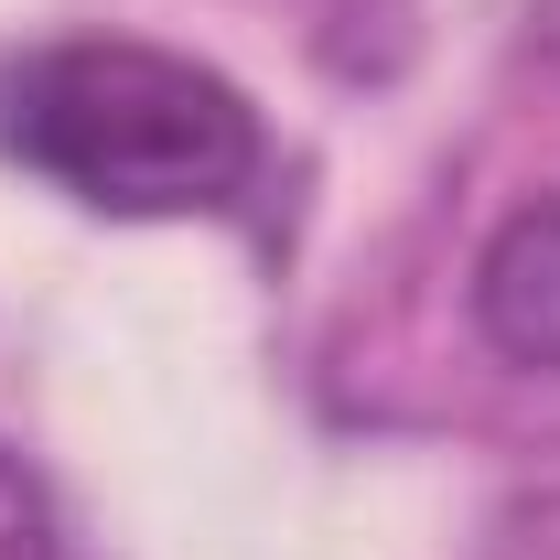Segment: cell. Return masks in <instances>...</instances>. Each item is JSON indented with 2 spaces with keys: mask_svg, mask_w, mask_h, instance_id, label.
I'll return each instance as SVG.
<instances>
[{
  "mask_svg": "<svg viewBox=\"0 0 560 560\" xmlns=\"http://www.w3.org/2000/svg\"><path fill=\"white\" fill-rule=\"evenodd\" d=\"M475 335L506 366L560 377V195H528L475 248Z\"/></svg>",
  "mask_w": 560,
  "mask_h": 560,
  "instance_id": "2",
  "label": "cell"
},
{
  "mask_svg": "<svg viewBox=\"0 0 560 560\" xmlns=\"http://www.w3.org/2000/svg\"><path fill=\"white\" fill-rule=\"evenodd\" d=\"M0 162H22L86 215L151 226V215H226L259 184L270 130L237 75L173 44L55 33L0 55Z\"/></svg>",
  "mask_w": 560,
  "mask_h": 560,
  "instance_id": "1",
  "label": "cell"
},
{
  "mask_svg": "<svg viewBox=\"0 0 560 560\" xmlns=\"http://www.w3.org/2000/svg\"><path fill=\"white\" fill-rule=\"evenodd\" d=\"M0 560H66V517L11 442H0Z\"/></svg>",
  "mask_w": 560,
  "mask_h": 560,
  "instance_id": "3",
  "label": "cell"
}]
</instances>
